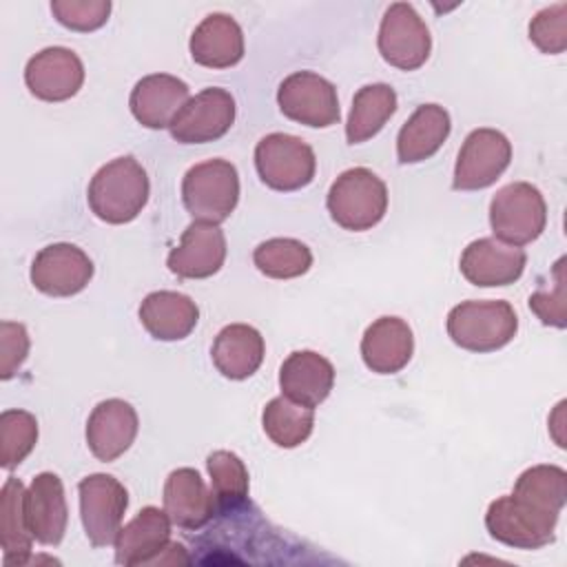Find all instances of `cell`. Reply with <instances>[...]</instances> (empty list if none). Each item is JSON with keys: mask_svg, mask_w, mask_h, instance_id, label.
Masks as SVG:
<instances>
[{"mask_svg": "<svg viewBox=\"0 0 567 567\" xmlns=\"http://www.w3.org/2000/svg\"><path fill=\"white\" fill-rule=\"evenodd\" d=\"M93 277V261L75 244H49L31 264V284L49 297H71L86 288Z\"/></svg>", "mask_w": 567, "mask_h": 567, "instance_id": "cell-13", "label": "cell"}, {"mask_svg": "<svg viewBox=\"0 0 567 567\" xmlns=\"http://www.w3.org/2000/svg\"><path fill=\"white\" fill-rule=\"evenodd\" d=\"M182 202L195 221L221 224L239 202V175L228 159H206L186 171Z\"/></svg>", "mask_w": 567, "mask_h": 567, "instance_id": "cell-4", "label": "cell"}, {"mask_svg": "<svg viewBox=\"0 0 567 567\" xmlns=\"http://www.w3.org/2000/svg\"><path fill=\"white\" fill-rule=\"evenodd\" d=\"M414 352V334L401 317H379L361 337L363 363L377 374H396Z\"/></svg>", "mask_w": 567, "mask_h": 567, "instance_id": "cell-22", "label": "cell"}, {"mask_svg": "<svg viewBox=\"0 0 567 567\" xmlns=\"http://www.w3.org/2000/svg\"><path fill=\"white\" fill-rule=\"evenodd\" d=\"M24 82L38 100L64 102L82 89L84 64L66 47H47L27 62Z\"/></svg>", "mask_w": 567, "mask_h": 567, "instance_id": "cell-15", "label": "cell"}, {"mask_svg": "<svg viewBox=\"0 0 567 567\" xmlns=\"http://www.w3.org/2000/svg\"><path fill=\"white\" fill-rule=\"evenodd\" d=\"M38 443V421L27 410H4L0 414V465L13 470Z\"/></svg>", "mask_w": 567, "mask_h": 567, "instance_id": "cell-34", "label": "cell"}, {"mask_svg": "<svg viewBox=\"0 0 567 567\" xmlns=\"http://www.w3.org/2000/svg\"><path fill=\"white\" fill-rule=\"evenodd\" d=\"M115 563H155L171 547V518L164 509L146 505L115 536Z\"/></svg>", "mask_w": 567, "mask_h": 567, "instance_id": "cell-19", "label": "cell"}, {"mask_svg": "<svg viewBox=\"0 0 567 567\" xmlns=\"http://www.w3.org/2000/svg\"><path fill=\"white\" fill-rule=\"evenodd\" d=\"M137 412L128 401H100L86 421V445L97 461L111 463L131 447L137 436Z\"/></svg>", "mask_w": 567, "mask_h": 567, "instance_id": "cell-17", "label": "cell"}, {"mask_svg": "<svg viewBox=\"0 0 567 567\" xmlns=\"http://www.w3.org/2000/svg\"><path fill=\"white\" fill-rule=\"evenodd\" d=\"M29 334L22 323L2 321L0 323V379H11L29 354Z\"/></svg>", "mask_w": 567, "mask_h": 567, "instance_id": "cell-38", "label": "cell"}, {"mask_svg": "<svg viewBox=\"0 0 567 567\" xmlns=\"http://www.w3.org/2000/svg\"><path fill=\"white\" fill-rule=\"evenodd\" d=\"M27 489L20 478L9 476L0 492V545L4 565H24L31 556L33 534L27 520Z\"/></svg>", "mask_w": 567, "mask_h": 567, "instance_id": "cell-28", "label": "cell"}, {"mask_svg": "<svg viewBox=\"0 0 567 567\" xmlns=\"http://www.w3.org/2000/svg\"><path fill=\"white\" fill-rule=\"evenodd\" d=\"M80 516L84 534L93 547L115 543L124 512L128 507L126 487L111 474H89L78 483Z\"/></svg>", "mask_w": 567, "mask_h": 567, "instance_id": "cell-8", "label": "cell"}, {"mask_svg": "<svg viewBox=\"0 0 567 567\" xmlns=\"http://www.w3.org/2000/svg\"><path fill=\"white\" fill-rule=\"evenodd\" d=\"M188 100L190 91L184 80L168 73H151L133 86L128 106L142 126L159 131L171 126Z\"/></svg>", "mask_w": 567, "mask_h": 567, "instance_id": "cell-18", "label": "cell"}, {"mask_svg": "<svg viewBox=\"0 0 567 567\" xmlns=\"http://www.w3.org/2000/svg\"><path fill=\"white\" fill-rule=\"evenodd\" d=\"M396 111V93L390 84L374 82L361 86L352 97V109L346 122L350 144H361L374 137Z\"/></svg>", "mask_w": 567, "mask_h": 567, "instance_id": "cell-29", "label": "cell"}, {"mask_svg": "<svg viewBox=\"0 0 567 567\" xmlns=\"http://www.w3.org/2000/svg\"><path fill=\"white\" fill-rule=\"evenodd\" d=\"M334 385L332 363L315 350H297L279 368L281 394L295 403L317 408Z\"/></svg>", "mask_w": 567, "mask_h": 567, "instance_id": "cell-23", "label": "cell"}, {"mask_svg": "<svg viewBox=\"0 0 567 567\" xmlns=\"http://www.w3.org/2000/svg\"><path fill=\"white\" fill-rule=\"evenodd\" d=\"M377 47L381 58L401 71H414L425 64L432 51V38L421 20L408 2H394L385 9L377 35Z\"/></svg>", "mask_w": 567, "mask_h": 567, "instance_id": "cell-9", "label": "cell"}, {"mask_svg": "<svg viewBox=\"0 0 567 567\" xmlns=\"http://www.w3.org/2000/svg\"><path fill=\"white\" fill-rule=\"evenodd\" d=\"M215 507L224 514L237 512L248 501V470L244 461L228 450H215L206 458Z\"/></svg>", "mask_w": 567, "mask_h": 567, "instance_id": "cell-31", "label": "cell"}, {"mask_svg": "<svg viewBox=\"0 0 567 567\" xmlns=\"http://www.w3.org/2000/svg\"><path fill=\"white\" fill-rule=\"evenodd\" d=\"M452 128L450 113L439 104H421L396 135V155L401 164L430 159L447 140Z\"/></svg>", "mask_w": 567, "mask_h": 567, "instance_id": "cell-27", "label": "cell"}, {"mask_svg": "<svg viewBox=\"0 0 567 567\" xmlns=\"http://www.w3.org/2000/svg\"><path fill=\"white\" fill-rule=\"evenodd\" d=\"M527 255L520 246L505 244L496 237H481L467 244L461 255V275L481 288L509 286L520 279Z\"/></svg>", "mask_w": 567, "mask_h": 567, "instance_id": "cell-14", "label": "cell"}, {"mask_svg": "<svg viewBox=\"0 0 567 567\" xmlns=\"http://www.w3.org/2000/svg\"><path fill=\"white\" fill-rule=\"evenodd\" d=\"M190 58L208 69H228L244 58V33L228 13L206 16L193 31Z\"/></svg>", "mask_w": 567, "mask_h": 567, "instance_id": "cell-24", "label": "cell"}, {"mask_svg": "<svg viewBox=\"0 0 567 567\" xmlns=\"http://www.w3.org/2000/svg\"><path fill=\"white\" fill-rule=\"evenodd\" d=\"M558 514L536 507L514 494L498 496L485 512L489 536L514 549H540L554 543Z\"/></svg>", "mask_w": 567, "mask_h": 567, "instance_id": "cell-6", "label": "cell"}, {"mask_svg": "<svg viewBox=\"0 0 567 567\" xmlns=\"http://www.w3.org/2000/svg\"><path fill=\"white\" fill-rule=\"evenodd\" d=\"M151 184L144 166L133 155L104 164L89 184L86 199L93 215L106 224L133 221L148 202Z\"/></svg>", "mask_w": 567, "mask_h": 567, "instance_id": "cell-1", "label": "cell"}, {"mask_svg": "<svg viewBox=\"0 0 567 567\" xmlns=\"http://www.w3.org/2000/svg\"><path fill=\"white\" fill-rule=\"evenodd\" d=\"M51 11L62 27L71 31L89 33L106 24L111 13V2L109 0H53Z\"/></svg>", "mask_w": 567, "mask_h": 567, "instance_id": "cell-35", "label": "cell"}, {"mask_svg": "<svg viewBox=\"0 0 567 567\" xmlns=\"http://www.w3.org/2000/svg\"><path fill=\"white\" fill-rule=\"evenodd\" d=\"M199 319L197 303L175 290H155L140 303V321L157 341L186 339Z\"/></svg>", "mask_w": 567, "mask_h": 567, "instance_id": "cell-25", "label": "cell"}, {"mask_svg": "<svg viewBox=\"0 0 567 567\" xmlns=\"http://www.w3.org/2000/svg\"><path fill=\"white\" fill-rule=\"evenodd\" d=\"M281 113L310 128H326L339 122V97L330 80L315 71H295L277 89Z\"/></svg>", "mask_w": 567, "mask_h": 567, "instance_id": "cell-10", "label": "cell"}, {"mask_svg": "<svg viewBox=\"0 0 567 567\" xmlns=\"http://www.w3.org/2000/svg\"><path fill=\"white\" fill-rule=\"evenodd\" d=\"M547 224L543 193L529 182H512L496 190L489 202V226L496 239L525 246L538 239Z\"/></svg>", "mask_w": 567, "mask_h": 567, "instance_id": "cell-5", "label": "cell"}, {"mask_svg": "<svg viewBox=\"0 0 567 567\" xmlns=\"http://www.w3.org/2000/svg\"><path fill=\"white\" fill-rule=\"evenodd\" d=\"M255 168L268 188L290 193L312 182L317 157L301 137L268 133L255 146Z\"/></svg>", "mask_w": 567, "mask_h": 567, "instance_id": "cell-7", "label": "cell"}, {"mask_svg": "<svg viewBox=\"0 0 567 567\" xmlns=\"http://www.w3.org/2000/svg\"><path fill=\"white\" fill-rule=\"evenodd\" d=\"M264 352V337L257 328L248 323H230L217 332L210 357L226 379L244 381L259 370Z\"/></svg>", "mask_w": 567, "mask_h": 567, "instance_id": "cell-26", "label": "cell"}, {"mask_svg": "<svg viewBox=\"0 0 567 567\" xmlns=\"http://www.w3.org/2000/svg\"><path fill=\"white\" fill-rule=\"evenodd\" d=\"M326 206L337 226L354 233L370 230L388 210V188L370 168H348L332 182Z\"/></svg>", "mask_w": 567, "mask_h": 567, "instance_id": "cell-3", "label": "cell"}, {"mask_svg": "<svg viewBox=\"0 0 567 567\" xmlns=\"http://www.w3.org/2000/svg\"><path fill=\"white\" fill-rule=\"evenodd\" d=\"M450 339L470 352H494L507 346L516 330L518 317L509 301H461L447 312Z\"/></svg>", "mask_w": 567, "mask_h": 567, "instance_id": "cell-2", "label": "cell"}, {"mask_svg": "<svg viewBox=\"0 0 567 567\" xmlns=\"http://www.w3.org/2000/svg\"><path fill=\"white\" fill-rule=\"evenodd\" d=\"M514 496L560 514L567 501V472L558 465H534L520 472L514 483Z\"/></svg>", "mask_w": 567, "mask_h": 567, "instance_id": "cell-33", "label": "cell"}, {"mask_svg": "<svg viewBox=\"0 0 567 567\" xmlns=\"http://www.w3.org/2000/svg\"><path fill=\"white\" fill-rule=\"evenodd\" d=\"M235 122V97L219 86L195 93L171 122L168 131L179 144H206L224 137Z\"/></svg>", "mask_w": 567, "mask_h": 567, "instance_id": "cell-12", "label": "cell"}, {"mask_svg": "<svg viewBox=\"0 0 567 567\" xmlns=\"http://www.w3.org/2000/svg\"><path fill=\"white\" fill-rule=\"evenodd\" d=\"M551 284L540 286L532 297H529V308L532 312L545 323L554 328H565L567 326V315H565V257H560L554 268H551Z\"/></svg>", "mask_w": 567, "mask_h": 567, "instance_id": "cell-37", "label": "cell"}, {"mask_svg": "<svg viewBox=\"0 0 567 567\" xmlns=\"http://www.w3.org/2000/svg\"><path fill=\"white\" fill-rule=\"evenodd\" d=\"M261 425L266 436L279 447H299L308 441L315 427V408L290 401L288 396H275L261 412Z\"/></svg>", "mask_w": 567, "mask_h": 567, "instance_id": "cell-30", "label": "cell"}, {"mask_svg": "<svg viewBox=\"0 0 567 567\" xmlns=\"http://www.w3.org/2000/svg\"><path fill=\"white\" fill-rule=\"evenodd\" d=\"M252 261L259 272L272 279H295L310 270L312 252L310 248L292 237H272L261 241L255 252Z\"/></svg>", "mask_w": 567, "mask_h": 567, "instance_id": "cell-32", "label": "cell"}, {"mask_svg": "<svg viewBox=\"0 0 567 567\" xmlns=\"http://www.w3.org/2000/svg\"><path fill=\"white\" fill-rule=\"evenodd\" d=\"M24 505L33 538L49 547L60 545L69 523V509L60 476L53 472H40L38 476H33L27 489Z\"/></svg>", "mask_w": 567, "mask_h": 567, "instance_id": "cell-20", "label": "cell"}, {"mask_svg": "<svg viewBox=\"0 0 567 567\" xmlns=\"http://www.w3.org/2000/svg\"><path fill=\"white\" fill-rule=\"evenodd\" d=\"M215 498L193 467H177L164 483V512L182 529H202L215 514Z\"/></svg>", "mask_w": 567, "mask_h": 567, "instance_id": "cell-21", "label": "cell"}, {"mask_svg": "<svg viewBox=\"0 0 567 567\" xmlns=\"http://www.w3.org/2000/svg\"><path fill=\"white\" fill-rule=\"evenodd\" d=\"M529 40L543 53H563L567 49V4L558 2L540 9L529 22Z\"/></svg>", "mask_w": 567, "mask_h": 567, "instance_id": "cell-36", "label": "cell"}, {"mask_svg": "<svg viewBox=\"0 0 567 567\" xmlns=\"http://www.w3.org/2000/svg\"><path fill=\"white\" fill-rule=\"evenodd\" d=\"M512 162V144L496 128H474L456 157L452 186L456 190H481L492 186Z\"/></svg>", "mask_w": 567, "mask_h": 567, "instance_id": "cell-11", "label": "cell"}, {"mask_svg": "<svg viewBox=\"0 0 567 567\" xmlns=\"http://www.w3.org/2000/svg\"><path fill=\"white\" fill-rule=\"evenodd\" d=\"M226 259V237L219 224L193 221L168 252L166 266L182 279H206L219 272Z\"/></svg>", "mask_w": 567, "mask_h": 567, "instance_id": "cell-16", "label": "cell"}]
</instances>
